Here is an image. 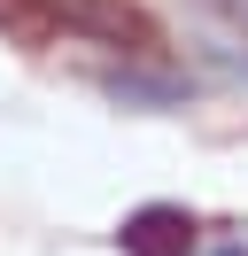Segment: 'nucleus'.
<instances>
[{
	"label": "nucleus",
	"instance_id": "f257e3e1",
	"mask_svg": "<svg viewBox=\"0 0 248 256\" xmlns=\"http://www.w3.org/2000/svg\"><path fill=\"white\" fill-rule=\"evenodd\" d=\"M39 8L62 24V32L93 39V47H116V54H132V62L155 54V24L140 16L132 0H39Z\"/></svg>",
	"mask_w": 248,
	"mask_h": 256
},
{
	"label": "nucleus",
	"instance_id": "7ed1b4c3",
	"mask_svg": "<svg viewBox=\"0 0 248 256\" xmlns=\"http://www.w3.org/2000/svg\"><path fill=\"white\" fill-rule=\"evenodd\" d=\"M101 94L108 101H124V109H178L186 94H194V86L186 78H163V70H101Z\"/></svg>",
	"mask_w": 248,
	"mask_h": 256
},
{
	"label": "nucleus",
	"instance_id": "20e7f679",
	"mask_svg": "<svg viewBox=\"0 0 248 256\" xmlns=\"http://www.w3.org/2000/svg\"><path fill=\"white\" fill-rule=\"evenodd\" d=\"M225 256H248V248H225Z\"/></svg>",
	"mask_w": 248,
	"mask_h": 256
},
{
	"label": "nucleus",
	"instance_id": "f03ea898",
	"mask_svg": "<svg viewBox=\"0 0 248 256\" xmlns=\"http://www.w3.org/2000/svg\"><path fill=\"white\" fill-rule=\"evenodd\" d=\"M116 240H124V256H194V218L178 202H148L116 225Z\"/></svg>",
	"mask_w": 248,
	"mask_h": 256
}]
</instances>
